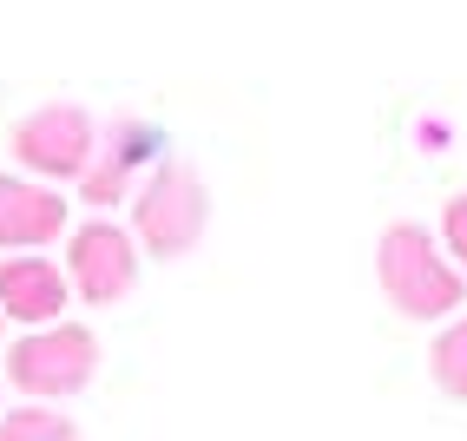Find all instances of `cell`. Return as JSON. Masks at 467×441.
Here are the masks:
<instances>
[{
	"label": "cell",
	"mask_w": 467,
	"mask_h": 441,
	"mask_svg": "<svg viewBox=\"0 0 467 441\" xmlns=\"http://www.w3.org/2000/svg\"><path fill=\"white\" fill-rule=\"evenodd\" d=\"M376 283H382V303L409 323H448L467 310V277L448 264L441 237L415 217H395L376 237Z\"/></svg>",
	"instance_id": "6da1fadb"
},
{
	"label": "cell",
	"mask_w": 467,
	"mask_h": 441,
	"mask_svg": "<svg viewBox=\"0 0 467 441\" xmlns=\"http://www.w3.org/2000/svg\"><path fill=\"white\" fill-rule=\"evenodd\" d=\"M204 225H211L204 178L184 159H159L151 178L132 192V237H139V250H151V257H184V250H198Z\"/></svg>",
	"instance_id": "7a4b0ae2"
},
{
	"label": "cell",
	"mask_w": 467,
	"mask_h": 441,
	"mask_svg": "<svg viewBox=\"0 0 467 441\" xmlns=\"http://www.w3.org/2000/svg\"><path fill=\"white\" fill-rule=\"evenodd\" d=\"M92 375H99V336L86 323H47V330H26L14 350H7V383L26 395V402H67L79 395Z\"/></svg>",
	"instance_id": "3957f363"
},
{
	"label": "cell",
	"mask_w": 467,
	"mask_h": 441,
	"mask_svg": "<svg viewBox=\"0 0 467 441\" xmlns=\"http://www.w3.org/2000/svg\"><path fill=\"white\" fill-rule=\"evenodd\" d=\"M7 152L40 184H79L92 152H99V125H92V112L79 100H47L7 132Z\"/></svg>",
	"instance_id": "277c9868"
},
{
	"label": "cell",
	"mask_w": 467,
	"mask_h": 441,
	"mask_svg": "<svg viewBox=\"0 0 467 441\" xmlns=\"http://www.w3.org/2000/svg\"><path fill=\"white\" fill-rule=\"evenodd\" d=\"M67 283L73 297H86L92 310H112L139 290V237L112 217H86V225L67 231Z\"/></svg>",
	"instance_id": "5b68a950"
},
{
	"label": "cell",
	"mask_w": 467,
	"mask_h": 441,
	"mask_svg": "<svg viewBox=\"0 0 467 441\" xmlns=\"http://www.w3.org/2000/svg\"><path fill=\"white\" fill-rule=\"evenodd\" d=\"M67 198L59 184H40L26 172H0V257L14 250H47L53 237H67Z\"/></svg>",
	"instance_id": "8992f818"
},
{
	"label": "cell",
	"mask_w": 467,
	"mask_h": 441,
	"mask_svg": "<svg viewBox=\"0 0 467 441\" xmlns=\"http://www.w3.org/2000/svg\"><path fill=\"white\" fill-rule=\"evenodd\" d=\"M73 303V283L53 257L40 250H14L0 257V323H26V330H47L59 323V310Z\"/></svg>",
	"instance_id": "52a82bcc"
},
{
	"label": "cell",
	"mask_w": 467,
	"mask_h": 441,
	"mask_svg": "<svg viewBox=\"0 0 467 441\" xmlns=\"http://www.w3.org/2000/svg\"><path fill=\"white\" fill-rule=\"evenodd\" d=\"M151 159H159V132H151L145 119H119L106 132V145L92 152V165L79 178V198L86 205H126L139 165H151Z\"/></svg>",
	"instance_id": "ba28073f"
},
{
	"label": "cell",
	"mask_w": 467,
	"mask_h": 441,
	"mask_svg": "<svg viewBox=\"0 0 467 441\" xmlns=\"http://www.w3.org/2000/svg\"><path fill=\"white\" fill-rule=\"evenodd\" d=\"M428 375H434V389H441L448 402H467V310L434 330V342H428Z\"/></svg>",
	"instance_id": "9c48e42d"
},
{
	"label": "cell",
	"mask_w": 467,
	"mask_h": 441,
	"mask_svg": "<svg viewBox=\"0 0 467 441\" xmlns=\"http://www.w3.org/2000/svg\"><path fill=\"white\" fill-rule=\"evenodd\" d=\"M0 441H79V422L59 415L53 402H20L0 415Z\"/></svg>",
	"instance_id": "30bf717a"
},
{
	"label": "cell",
	"mask_w": 467,
	"mask_h": 441,
	"mask_svg": "<svg viewBox=\"0 0 467 441\" xmlns=\"http://www.w3.org/2000/svg\"><path fill=\"white\" fill-rule=\"evenodd\" d=\"M434 237H441V250H448V264L467 277V192H454L448 205H441V225H434Z\"/></svg>",
	"instance_id": "8fae6325"
}]
</instances>
